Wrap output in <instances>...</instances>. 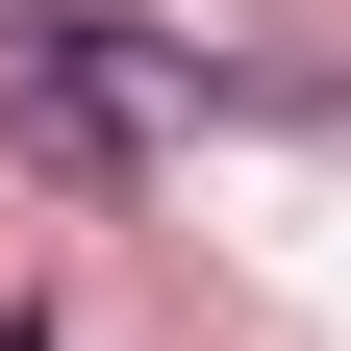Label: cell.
I'll use <instances>...</instances> for the list:
<instances>
[{"label":"cell","mask_w":351,"mask_h":351,"mask_svg":"<svg viewBox=\"0 0 351 351\" xmlns=\"http://www.w3.org/2000/svg\"><path fill=\"white\" fill-rule=\"evenodd\" d=\"M0 125H25V176H75V201H101V176L151 151V75H101V51H0Z\"/></svg>","instance_id":"cell-1"},{"label":"cell","mask_w":351,"mask_h":351,"mask_svg":"<svg viewBox=\"0 0 351 351\" xmlns=\"http://www.w3.org/2000/svg\"><path fill=\"white\" fill-rule=\"evenodd\" d=\"M0 51H101V75H176V25H151V0H0Z\"/></svg>","instance_id":"cell-2"},{"label":"cell","mask_w":351,"mask_h":351,"mask_svg":"<svg viewBox=\"0 0 351 351\" xmlns=\"http://www.w3.org/2000/svg\"><path fill=\"white\" fill-rule=\"evenodd\" d=\"M0 351H51V301H0Z\"/></svg>","instance_id":"cell-3"}]
</instances>
